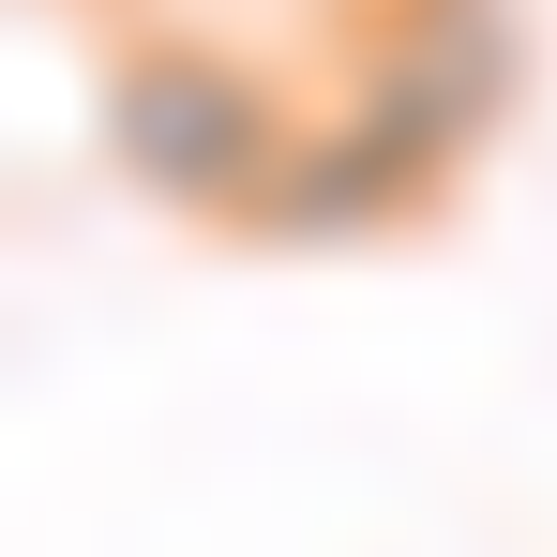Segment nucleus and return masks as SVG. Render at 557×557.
I'll return each instance as SVG.
<instances>
[{
	"label": "nucleus",
	"mask_w": 557,
	"mask_h": 557,
	"mask_svg": "<svg viewBox=\"0 0 557 557\" xmlns=\"http://www.w3.org/2000/svg\"><path fill=\"white\" fill-rule=\"evenodd\" d=\"M226 151H242L226 76H136V166H166V182H226Z\"/></svg>",
	"instance_id": "1"
}]
</instances>
